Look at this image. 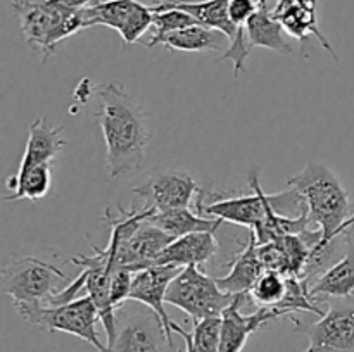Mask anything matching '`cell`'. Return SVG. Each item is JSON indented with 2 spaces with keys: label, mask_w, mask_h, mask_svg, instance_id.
<instances>
[{
  "label": "cell",
  "mask_w": 354,
  "mask_h": 352,
  "mask_svg": "<svg viewBox=\"0 0 354 352\" xmlns=\"http://www.w3.org/2000/svg\"><path fill=\"white\" fill-rule=\"evenodd\" d=\"M97 124L106 141V169L113 179L131 176L144 168L152 119L149 110L121 83L99 85Z\"/></svg>",
  "instance_id": "6da1fadb"
},
{
  "label": "cell",
  "mask_w": 354,
  "mask_h": 352,
  "mask_svg": "<svg viewBox=\"0 0 354 352\" xmlns=\"http://www.w3.org/2000/svg\"><path fill=\"white\" fill-rule=\"evenodd\" d=\"M289 186L299 190L306 200L310 219L322 231V240L311 252L304 280L313 282V276L322 275V268L328 261L332 242L339 238V230L351 211L349 193L339 182L335 173L322 162L310 161L301 173L287 179Z\"/></svg>",
  "instance_id": "7a4b0ae2"
},
{
  "label": "cell",
  "mask_w": 354,
  "mask_h": 352,
  "mask_svg": "<svg viewBox=\"0 0 354 352\" xmlns=\"http://www.w3.org/2000/svg\"><path fill=\"white\" fill-rule=\"evenodd\" d=\"M12 10L19 19L24 41L40 55L41 62L55 54L61 41L86 30L83 9H69L54 0H12Z\"/></svg>",
  "instance_id": "3957f363"
},
{
  "label": "cell",
  "mask_w": 354,
  "mask_h": 352,
  "mask_svg": "<svg viewBox=\"0 0 354 352\" xmlns=\"http://www.w3.org/2000/svg\"><path fill=\"white\" fill-rule=\"evenodd\" d=\"M16 309L24 321L48 331V333L62 331V333L75 335V337L88 342L99 352H107V345L102 344L99 333H97V323L100 321L99 311H97L92 297L86 293L80 299L57 304V306L44 302H26L17 304Z\"/></svg>",
  "instance_id": "277c9868"
},
{
  "label": "cell",
  "mask_w": 354,
  "mask_h": 352,
  "mask_svg": "<svg viewBox=\"0 0 354 352\" xmlns=\"http://www.w3.org/2000/svg\"><path fill=\"white\" fill-rule=\"evenodd\" d=\"M71 280L57 266L35 255H16L3 262L0 290L14 300V306L26 302H47L69 285Z\"/></svg>",
  "instance_id": "5b68a950"
},
{
  "label": "cell",
  "mask_w": 354,
  "mask_h": 352,
  "mask_svg": "<svg viewBox=\"0 0 354 352\" xmlns=\"http://www.w3.org/2000/svg\"><path fill=\"white\" fill-rule=\"evenodd\" d=\"M237 295L221 290L216 278H211L201 266H185L171 280L166 292V304L180 307L192 320L221 316Z\"/></svg>",
  "instance_id": "8992f818"
},
{
  "label": "cell",
  "mask_w": 354,
  "mask_h": 352,
  "mask_svg": "<svg viewBox=\"0 0 354 352\" xmlns=\"http://www.w3.org/2000/svg\"><path fill=\"white\" fill-rule=\"evenodd\" d=\"M328 309L315 323H304L289 314L294 330L308 338L303 352H354V293L330 297Z\"/></svg>",
  "instance_id": "52a82bcc"
},
{
  "label": "cell",
  "mask_w": 354,
  "mask_h": 352,
  "mask_svg": "<svg viewBox=\"0 0 354 352\" xmlns=\"http://www.w3.org/2000/svg\"><path fill=\"white\" fill-rule=\"evenodd\" d=\"M85 26L113 28L118 31L124 45H133L152 28L154 7L138 0H97L83 9Z\"/></svg>",
  "instance_id": "ba28073f"
},
{
  "label": "cell",
  "mask_w": 354,
  "mask_h": 352,
  "mask_svg": "<svg viewBox=\"0 0 354 352\" xmlns=\"http://www.w3.org/2000/svg\"><path fill=\"white\" fill-rule=\"evenodd\" d=\"M169 347L158 314L147 306L131 313H116V337L107 352H162Z\"/></svg>",
  "instance_id": "9c48e42d"
},
{
  "label": "cell",
  "mask_w": 354,
  "mask_h": 352,
  "mask_svg": "<svg viewBox=\"0 0 354 352\" xmlns=\"http://www.w3.org/2000/svg\"><path fill=\"white\" fill-rule=\"evenodd\" d=\"M203 186L185 171H162L149 176L133 193L140 206L154 211L194 207Z\"/></svg>",
  "instance_id": "30bf717a"
},
{
  "label": "cell",
  "mask_w": 354,
  "mask_h": 352,
  "mask_svg": "<svg viewBox=\"0 0 354 352\" xmlns=\"http://www.w3.org/2000/svg\"><path fill=\"white\" fill-rule=\"evenodd\" d=\"M180 269H182L180 266L173 264H154L149 266V268L138 269L133 275V283H131L130 292V300L142 304V306H147L149 309L158 314L159 321L162 324V330H165L166 340H168L171 349L175 345L173 344V331L180 335L183 328L169 317V314L166 313L165 304L169 283L178 275Z\"/></svg>",
  "instance_id": "8fae6325"
},
{
  "label": "cell",
  "mask_w": 354,
  "mask_h": 352,
  "mask_svg": "<svg viewBox=\"0 0 354 352\" xmlns=\"http://www.w3.org/2000/svg\"><path fill=\"white\" fill-rule=\"evenodd\" d=\"M249 293H237L234 302L223 311V326H221V340L218 352H242L249 337L265 328L272 321L287 316L286 311L277 307H258L251 314H242L241 306L248 299Z\"/></svg>",
  "instance_id": "7c38bea8"
},
{
  "label": "cell",
  "mask_w": 354,
  "mask_h": 352,
  "mask_svg": "<svg viewBox=\"0 0 354 352\" xmlns=\"http://www.w3.org/2000/svg\"><path fill=\"white\" fill-rule=\"evenodd\" d=\"M272 12L289 37L299 41H308V38L313 35L318 38L324 50L328 52L334 61H339L337 52L318 26V0H277Z\"/></svg>",
  "instance_id": "4fadbf2b"
},
{
  "label": "cell",
  "mask_w": 354,
  "mask_h": 352,
  "mask_svg": "<svg viewBox=\"0 0 354 352\" xmlns=\"http://www.w3.org/2000/svg\"><path fill=\"white\" fill-rule=\"evenodd\" d=\"M173 240L175 237L151 224L149 221H144L142 226L133 233V237L118 251L116 257H114V269L128 268L131 271H138V269L158 264L162 251Z\"/></svg>",
  "instance_id": "5bb4252c"
},
{
  "label": "cell",
  "mask_w": 354,
  "mask_h": 352,
  "mask_svg": "<svg viewBox=\"0 0 354 352\" xmlns=\"http://www.w3.org/2000/svg\"><path fill=\"white\" fill-rule=\"evenodd\" d=\"M62 131H64V126L52 124L47 116L37 117L28 130L26 148H24L16 175H21L38 164H54L57 155L66 147Z\"/></svg>",
  "instance_id": "9a60e30c"
},
{
  "label": "cell",
  "mask_w": 354,
  "mask_h": 352,
  "mask_svg": "<svg viewBox=\"0 0 354 352\" xmlns=\"http://www.w3.org/2000/svg\"><path fill=\"white\" fill-rule=\"evenodd\" d=\"M344 255L334 266L325 269L311 285L315 302H325L330 297H348L354 293V233L344 231Z\"/></svg>",
  "instance_id": "2e32d148"
},
{
  "label": "cell",
  "mask_w": 354,
  "mask_h": 352,
  "mask_svg": "<svg viewBox=\"0 0 354 352\" xmlns=\"http://www.w3.org/2000/svg\"><path fill=\"white\" fill-rule=\"evenodd\" d=\"M218 248H220V244L214 237V231H196V233L175 238L162 251L158 264H173L180 268L201 266L203 268L218 254Z\"/></svg>",
  "instance_id": "e0dca14e"
},
{
  "label": "cell",
  "mask_w": 354,
  "mask_h": 352,
  "mask_svg": "<svg viewBox=\"0 0 354 352\" xmlns=\"http://www.w3.org/2000/svg\"><path fill=\"white\" fill-rule=\"evenodd\" d=\"M228 266H230V269H228L227 275L223 278H216L221 290H225L228 293H234V295L251 292L256 280L265 271V266H263L258 254V240H256L252 231L248 244L244 245V248L239 252L237 257Z\"/></svg>",
  "instance_id": "ac0fdd59"
},
{
  "label": "cell",
  "mask_w": 354,
  "mask_h": 352,
  "mask_svg": "<svg viewBox=\"0 0 354 352\" xmlns=\"http://www.w3.org/2000/svg\"><path fill=\"white\" fill-rule=\"evenodd\" d=\"M248 38L251 47H263L268 50L279 52L282 55L292 54V45L286 37V30L282 24L275 19L272 12V7L268 6V0L259 2L258 10L252 14L251 19L245 24Z\"/></svg>",
  "instance_id": "d6986e66"
},
{
  "label": "cell",
  "mask_w": 354,
  "mask_h": 352,
  "mask_svg": "<svg viewBox=\"0 0 354 352\" xmlns=\"http://www.w3.org/2000/svg\"><path fill=\"white\" fill-rule=\"evenodd\" d=\"M162 45L168 50L175 52H206V50H227L230 40L221 31L213 28L203 26V24H192V26L182 28L173 33H168L158 41L156 47ZM221 52V54H223Z\"/></svg>",
  "instance_id": "ffe728a7"
},
{
  "label": "cell",
  "mask_w": 354,
  "mask_h": 352,
  "mask_svg": "<svg viewBox=\"0 0 354 352\" xmlns=\"http://www.w3.org/2000/svg\"><path fill=\"white\" fill-rule=\"evenodd\" d=\"M158 2L185 10L203 26L213 28V30L227 35L230 41H234L239 31H242L232 23L230 16H228V0H197V2L194 0H158Z\"/></svg>",
  "instance_id": "44dd1931"
},
{
  "label": "cell",
  "mask_w": 354,
  "mask_h": 352,
  "mask_svg": "<svg viewBox=\"0 0 354 352\" xmlns=\"http://www.w3.org/2000/svg\"><path fill=\"white\" fill-rule=\"evenodd\" d=\"M147 221L175 238L189 233H196V231H216L220 224L223 223V221L216 219V217L203 216L194 207L154 211Z\"/></svg>",
  "instance_id": "7402d4cb"
},
{
  "label": "cell",
  "mask_w": 354,
  "mask_h": 352,
  "mask_svg": "<svg viewBox=\"0 0 354 352\" xmlns=\"http://www.w3.org/2000/svg\"><path fill=\"white\" fill-rule=\"evenodd\" d=\"M52 186V164H38L28 171L16 175L14 173L10 178H7V188L10 193L3 197V202H14V200H31L38 202L47 193Z\"/></svg>",
  "instance_id": "603a6c76"
},
{
  "label": "cell",
  "mask_w": 354,
  "mask_h": 352,
  "mask_svg": "<svg viewBox=\"0 0 354 352\" xmlns=\"http://www.w3.org/2000/svg\"><path fill=\"white\" fill-rule=\"evenodd\" d=\"M223 317L207 316L192 321V333L183 330L180 337L185 342V347L192 352H218L221 340Z\"/></svg>",
  "instance_id": "cb8c5ba5"
},
{
  "label": "cell",
  "mask_w": 354,
  "mask_h": 352,
  "mask_svg": "<svg viewBox=\"0 0 354 352\" xmlns=\"http://www.w3.org/2000/svg\"><path fill=\"white\" fill-rule=\"evenodd\" d=\"M154 7V23H152V37L149 40L144 41L145 47L152 48L158 45V41L162 37H166L168 33H173L176 30H182V28L192 26L197 24V21L190 16L189 12L182 9H176V7L165 6L161 2H156Z\"/></svg>",
  "instance_id": "d4e9b609"
},
{
  "label": "cell",
  "mask_w": 354,
  "mask_h": 352,
  "mask_svg": "<svg viewBox=\"0 0 354 352\" xmlns=\"http://www.w3.org/2000/svg\"><path fill=\"white\" fill-rule=\"evenodd\" d=\"M287 290V276L273 269H265L263 275L252 285L251 299L259 307H277L282 302Z\"/></svg>",
  "instance_id": "484cf974"
},
{
  "label": "cell",
  "mask_w": 354,
  "mask_h": 352,
  "mask_svg": "<svg viewBox=\"0 0 354 352\" xmlns=\"http://www.w3.org/2000/svg\"><path fill=\"white\" fill-rule=\"evenodd\" d=\"M133 275L135 271L128 268H116L111 275V300H113V306L116 307V311L127 300H130Z\"/></svg>",
  "instance_id": "4316f807"
},
{
  "label": "cell",
  "mask_w": 354,
  "mask_h": 352,
  "mask_svg": "<svg viewBox=\"0 0 354 352\" xmlns=\"http://www.w3.org/2000/svg\"><path fill=\"white\" fill-rule=\"evenodd\" d=\"M258 7L259 0H228V16L239 30H245V24Z\"/></svg>",
  "instance_id": "83f0119b"
},
{
  "label": "cell",
  "mask_w": 354,
  "mask_h": 352,
  "mask_svg": "<svg viewBox=\"0 0 354 352\" xmlns=\"http://www.w3.org/2000/svg\"><path fill=\"white\" fill-rule=\"evenodd\" d=\"M55 3H61V6L69 7V9H85V7L92 6L97 0H54Z\"/></svg>",
  "instance_id": "f1b7e54d"
},
{
  "label": "cell",
  "mask_w": 354,
  "mask_h": 352,
  "mask_svg": "<svg viewBox=\"0 0 354 352\" xmlns=\"http://www.w3.org/2000/svg\"><path fill=\"white\" fill-rule=\"evenodd\" d=\"M353 226H354V214H353V216H349L348 219L344 221V224H342L341 230H339V237H341V235L344 233V231H348L349 228H353Z\"/></svg>",
  "instance_id": "f546056e"
},
{
  "label": "cell",
  "mask_w": 354,
  "mask_h": 352,
  "mask_svg": "<svg viewBox=\"0 0 354 352\" xmlns=\"http://www.w3.org/2000/svg\"><path fill=\"white\" fill-rule=\"evenodd\" d=\"M259 2H261V0H259Z\"/></svg>",
  "instance_id": "4dcf8cb0"
}]
</instances>
